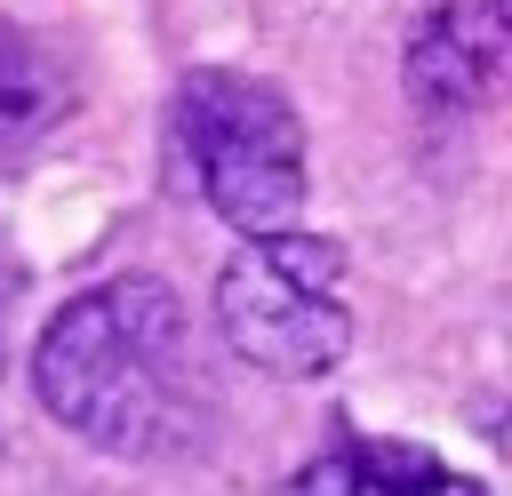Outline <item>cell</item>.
I'll return each instance as SVG.
<instances>
[{
  "label": "cell",
  "mask_w": 512,
  "mask_h": 496,
  "mask_svg": "<svg viewBox=\"0 0 512 496\" xmlns=\"http://www.w3.org/2000/svg\"><path fill=\"white\" fill-rule=\"evenodd\" d=\"M72 104V80L56 64L48 40H32L24 24H0V152L40 144Z\"/></svg>",
  "instance_id": "5"
},
{
  "label": "cell",
  "mask_w": 512,
  "mask_h": 496,
  "mask_svg": "<svg viewBox=\"0 0 512 496\" xmlns=\"http://www.w3.org/2000/svg\"><path fill=\"white\" fill-rule=\"evenodd\" d=\"M288 496H360V456L352 448H328L320 464H304L288 480Z\"/></svg>",
  "instance_id": "7"
},
{
  "label": "cell",
  "mask_w": 512,
  "mask_h": 496,
  "mask_svg": "<svg viewBox=\"0 0 512 496\" xmlns=\"http://www.w3.org/2000/svg\"><path fill=\"white\" fill-rule=\"evenodd\" d=\"M0 352H8V336H0Z\"/></svg>",
  "instance_id": "8"
},
{
  "label": "cell",
  "mask_w": 512,
  "mask_h": 496,
  "mask_svg": "<svg viewBox=\"0 0 512 496\" xmlns=\"http://www.w3.org/2000/svg\"><path fill=\"white\" fill-rule=\"evenodd\" d=\"M360 496H488L472 472H448L416 440H360Z\"/></svg>",
  "instance_id": "6"
},
{
  "label": "cell",
  "mask_w": 512,
  "mask_h": 496,
  "mask_svg": "<svg viewBox=\"0 0 512 496\" xmlns=\"http://www.w3.org/2000/svg\"><path fill=\"white\" fill-rule=\"evenodd\" d=\"M168 120H176V152L192 168V192L240 240L296 224V208H304V120L272 80L200 64V72L176 80Z\"/></svg>",
  "instance_id": "2"
},
{
  "label": "cell",
  "mask_w": 512,
  "mask_h": 496,
  "mask_svg": "<svg viewBox=\"0 0 512 496\" xmlns=\"http://www.w3.org/2000/svg\"><path fill=\"white\" fill-rule=\"evenodd\" d=\"M32 392L88 448L112 456L160 448L192 400V328L176 288L152 272L80 288L32 344Z\"/></svg>",
  "instance_id": "1"
},
{
  "label": "cell",
  "mask_w": 512,
  "mask_h": 496,
  "mask_svg": "<svg viewBox=\"0 0 512 496\" xmlns=\"http://www.w3.org/2000/svg\"><path fill=\"white\" fill-rule=\"evenodd\" d=\"M512 80V0H440L408 32V96L424 112H488Z\"/></svg>",
  "instance_id": "4"
},
{
  "label": "cell",
  "mask_w": 512,
  "mask_h": 496,
  "mask_svg": "<svg viewBox=\"0 0 512 496\" xmlns=\"http://www.w3.org/2000/svg\"><path fill=\"white\" fill-rule=\"evenodd\" d=\"M216 328L264 376H328L352 352L344 312V248L320 232H248V248L216 272Z\"/></svg>",
  "instance_id": "3"
}]
</instances>
